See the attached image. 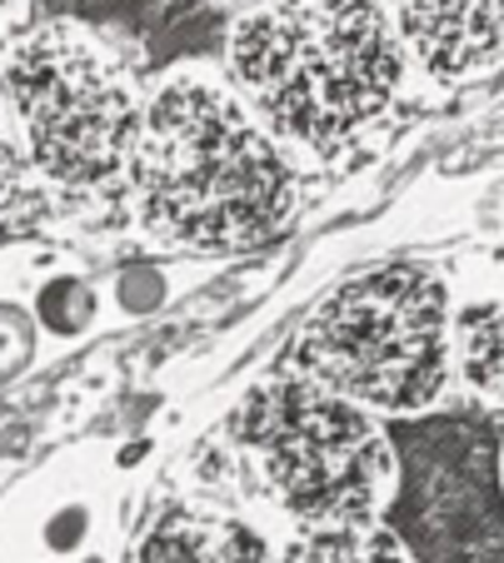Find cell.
I'll use <instances>...</instances> for the list:
<instances>
[{"label": "cell", "mask_w": 504, "mask_h": 563, "mask_svg": "<svg viewBox=\"0 0 504 563\" xmlns=\"http://www.w3.org/2000/svg\"><path fill=\"white\" fill-rule=\"evenodd\" d=\"M140 220L185 250H235L291 210V165L230 90L175 75L140 115L135 145Z\"/></svg>", "instance_id": "cell-1"}, {"label": "cell", "mask_w": 504, "mask_h": 563, "mask_svg": "<svg viewBox=\"0 0 504 563\" xmlns=\"http://www.w3.org/2000/svg\"><path fill=\"white\" fill-rule=\"evenodd\" d=\"M240 90L300 145L335 150L399 86V51L375 0H260L230 35Z\"/></svg>", "instance_id": "cell-2"}, {"label": "cell", "mask_w": 504, "mask_h": 563, "mask_svg": "<svg viewBox=\"0 0 504 563\" xmlns=\"http://www.w3.org/2000/svg\"><path fill=\"white\" fill-rule=\"evenodd\" d=\"M300 379L344 405L415 415L450 369V299L435 275L390 265L335 289L295 344Z\"/></svg>", "instance_id": "cell-3"}, {"label": "cell", "mask_w": 504, "mask_h": 563, "mask_svg": "<svg viewBox=\"0 0 504 563\" xmlns=\"http://www.w3.org/2000/svg\"><path fill=\"white\" fill-rule=\"evenodd\" d=\"M265 494L310 523L370 519L390 478L385 434L310 379H265L230 419Z\"/></svg>", "instance_id": "cell-4"}, {"label": "cell", "mask_w": 504, "mask_h": 563, "mask_svg": "<svg viewBox=\"0 0 504 563\" xmlns=\"http://www.w3.org/2000/svg\"><path fill=\"white\" fill-rule=\"evenodd\" d=\"M0 90L21 115L35 165L76 190H100L130 165L140 110L125 75L90 35L45 25L25 35L6 65Z\"/></svg>", "instance_id": "cell-5"}, {"label": "cell", "mask_w": 504, "mask_h": 563, "mask_svg": "<svg viewBox=\"0 0 504 563\" xmlns=\"http://www.w3.org/2000/svg\"><path fill=\"white\" fill-rule=\"evenodd\" d=\"M399 35L435 75H464L504 55V0H390Z\"/></svg>", "instance_id": "cell-6"}, {"label": "cell", "mask_w": 504, "mask_h": 563, "mask_svg": "<svg viewBox=\"0 0 504 563\" xmlns=\"http://www.w3.org/2000/svg\"><path fill=\"white\" fill-rule=\"evenodd\" d=\"M140 563H270L265 539L240 519L205 509H175L145 533Z\"/></svg>", "instance_id": "cell-7"}, {"label": "cell", "mask_w": 504, "mask_h": 563, "mask_svg": "<svg viewBox=\"0 0 504 563\" xmlns=\"http://www.w3.org/2000/svg\"><path fill=\"white\" fill-rule=\"evenodd\" d=\"M280 563H409V553L395 539V529H380L370 519H344V523H310L285 549Z\"/></svg>", "instance_id": "cell-8"}, {"label": "cell", "mask_w": 504, "mask_h": 563, "mask_svg": "<svg viewBox=\"0 0 504 563\" xmlns=\"http://www.w3.org/2000/svg\"><path fill=\"white\" fill-rule=\"evenodd\" d=\"M460 369L490 399H504V305L470 309L460 319Z\"/></svg>", "instance_id": "cell-9"}, {"label": "cell", "mask_w": 504, "mask_h": 563, "mask_svg": "<svg viewBox=\"0 0 504 563\" xmlns=\"http://www.w3.org/2000/svg\"><path fill=\"white\" fill-rule=\"evenodd\" d=\"M31 354V330H25V314L11 305H0V379H11L15 369Z\"/></svg>", "instance_id": "cell-10"}, {"label": "cell", "mask_w": 504, "mask_h": 563, "mask_svg": "<svg viewBox=\"0 0 504 563\" xmlns=\"http://www.w3.org/2000/svg\"><path fill=\"white\" fill-rule=\"evenodd\" d=\"M15 150H11V140H6V130H0V210L15 200Z\"/></svg>", "instance_id": "cell-11"}]
</instances>
